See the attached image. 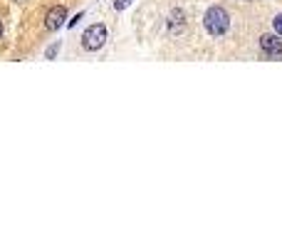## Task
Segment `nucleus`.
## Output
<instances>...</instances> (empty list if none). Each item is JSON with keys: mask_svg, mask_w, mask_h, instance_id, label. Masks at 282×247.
<instances>
[{"mask_svg": "<svg viewBox=\"0 0 282 247\" xmlns=\"http://www.w3.org/2000/svg\"><path fill=\"white\" fill-rule=\"evenodd\" d=\"M203 25H206V30H208V35H213V37H220V35H225L228 33V28H230V15H228V10H223V8H208V13H206V18H203Z\"/></svg>", "mask_w": 282, "mask_h": 247, "instance_id": "f257e3e1", "label": "nucleus"}, {"mask_svg": "<svg viewBox=\"0 0 282 247\" xmlns=\"http://www.w3.org/2000/svg\"><path fill=\"white\" fill-rule=\"evenodd\" d=\"M106 40H109L106 28H104L102 23H97V25H89V28L84 30V35H82V47H84V50H89V52H94V50L104 47V42H106Z\"/></svg>", "mask_w": 282, "mask_h": 247, "instance_id": "f03ea898", "label": "nucleus"}, {"mask_svg": "<svg viewBox=\"0 0 282 247\" xmlns=\"http://www.w3.org/2000/svg\"><path fill=\"white\" fill-rule=\"evenodd\" d=\"M260 50H262L267 57L277 60V57L282 55V40H280V35H277V33H275V35H262V37H260Z\"/></svg>", "mask_w": 282, "mask_h": 247, "instance_id": "7ed1b4c3", "label": "nucleus"}, {"mask_svg": "<svg viewBox=\"0 0 282 247\" xmlns=\"http://www.w3.org/2000/svg\"><path fill=\"white\" fill-rule=\"evenodd\" d=\"M65 20H67V10H65L62 5H57V8H52V10L47 13V18H45V28H47L50 33H55V30H60V28L65 25Z\"/></svg>", "mask_w": 282, "mask_h": 247, "instance_id": "20e7f679", "label": "nucleus"}, {"mask_svg": "<svg viewBox=\"0 0 282 247\" xmlns=\"http://www.w3.org/2000/svg\"><path fill=\"white\" fill-rule=\"evenodd\" d=\"M129 5H131V0H114V8L116 10H126Z\"/></svg>", "mask_w": 282, "mask_h": 247, "instance_id": "39448f33", "label": "nucleus"}, {"mask_svg": "<svg viewBox=\"0 0 282 247\" xmlns=\"http://www.w3.org/2000/svg\"><path fill=\"white\" fill-rule=\"evenodd\" d=\"M272 25H275V33L282 37V15H277V18L272 20Z\"/></svg>", "mask_w": 282, "mask_h": 247, "instance_id": "423d86ee", "label": "nucleus"}, {"mask_svg": "<svg viewBox=\"0 0 282 247\" xmlns=\"http://www.w3.org/2000/svg\"><path fill=\"white\" fill-rule=\"evenodd\" d=\"M57 50H60V45H52V47L47 50V60H52V57L57 55Z\"/></svg>", "mask_w": 282, "mask_h": 247, "instance_id": "0eeeda50", "label": "nucleus"}, {"mask_svg": "<svg viewBox=\"0 0 282 247\" xmlns=\"http://www.w3.org/2000/svg\"><path fill=\"white\" fill-rule=\"evenodd\" d=\"M0 40H3V25H0Z\"/></svg>", "mask_w": 282, "mask_h": 247, "instance_id": "6e6552de", "label": "nucleus"}]
</instances>
